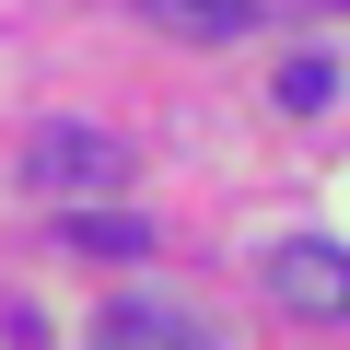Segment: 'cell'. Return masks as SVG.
Returning <instances> with one entry per match:
<instances>
[{"instance_id":"1","label":"cell","mask_w":350,"mask_h":350,"mask_svg":"<svg viewBox=\"0 0 350 350\" xmlns=\"http://www.w3.org/2000/svg\"><path fill=\"white\" fill-rule=\"evenodd\" d=\"M117 175H129V152H117L105 129L47 117V129L24 140V187H47V199H94V187H117Z\"/></svg>"},{"instance_id":"2","label":"cell","mask_w":350,"mask_h":350,"mask_svg":"<svg viewBox=\"0 0 350 350\" xmlns=\"http://www.w3.org/2000/svg\"><path fill=\"white\" fill-rule=\"evenodd\" d=\"M269 304L280 315H350V245H280L269 257Z\"/></svg>"},{"instance_id":"3","label":"cell","mask_w":350,"mask_h":350,"mask_svg":"<svg viewBox=\"0 0 350 350\" xmlns=\"http://www.w3.org/2000/svg\"><path fill=\"white\" fill-rule=\"evenodd\" d=\"M94 350H211V327H187L175 304H105Z\"/></svg>"},{"instance_id":"4","label":"cell","mask_w":350,"mask_h":350,"mask_svg":"<svg viewBox=\"0 0 350 350\" xmlns=\"http://www.w3.org/2000/svg\"><path fill=\"white\" fill-rule=\"evenodd\" d=\"M140 24L187 36V47H222V36H245V24H257V0H140Z\"/></svg>"},{"instance_id":"5","label":"cell","mask_w":350,"mask_h":350,"mask_svg":"<svg viewBox=\"0 0 350 350\" xmlns=\"http://www.w3.org/2000/svg\"><path fill=\"white\" fill-rule=\"evenodd\" d=\"M280 105H292V117H327V105H338V59H292V70H280Z\"/></svg>"},{"instance_id":"6","label":"cell","mask_w":350,"mask_h":350,"mask_svg":"<svg viewBox=\"0 0 350 350\" xmlns=\"http://www.w3.org/2000/svg\"><path fill=\"white\" fill-rule=\"evenodd\" d=\"M70 245H94V257H140L152 234H140L129 211H82V222H70Z\"/></svg>"}]
</instances>
